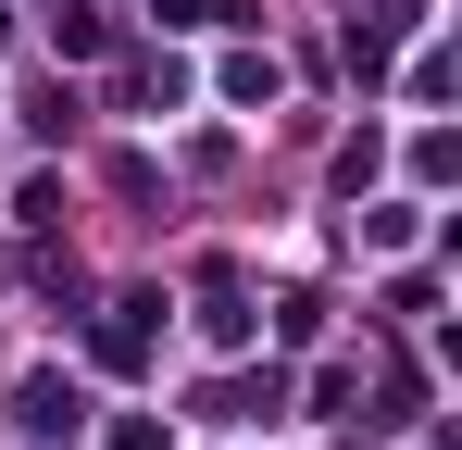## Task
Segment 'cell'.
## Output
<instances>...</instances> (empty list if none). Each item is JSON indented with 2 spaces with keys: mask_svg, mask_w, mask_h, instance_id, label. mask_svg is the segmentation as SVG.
Instances as JSON below:
<instances>
[{
  "mask_svg": "<svg viewBox=\"0 0 462 450\" xmlns=\"http://www.w3.org/2000/svg\"><path fill=\"white\" fill-rule=\"evenodd\" d=\"M100 363H151V300H113V325H100Z\"/></svg>",
  "mask_w": 462,
  "mask_h": 450,
  "instance_id": "cell-1",
  "label": "cell"
}]
</instances>
